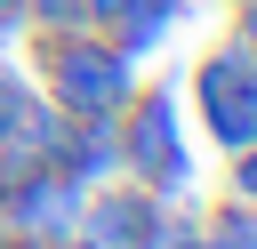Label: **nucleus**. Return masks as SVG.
Segmentation results:
<instances>
[{
  "mask_svg": "<svg viewBox=\"0 0 257 249\" xmlns=\"http://www.w3.org/2000/svg\"><path fill=\"white\" fill-rule=\"evenodd\" d=\"M185 80L161 72V80H137L128 104L112 112V137H120V177L145 185L153 201H177L193 209V145H185Z\"/></svg>",
  "mask_w": 257,
  "mask_h": 249,
  "instance_id": "f03ea898",
  "label": "nucleus"
},
{
  "mask_svg": "<svg viewBox=\"0 0 257 249\" xmlns=\"http://www.w3.org/2000/svg\"><path fill=\"white\" fill-rule=\"evenodd\" d=\"M24 249H88V241H80V233H72V241H24Z\"/></svg>",
  "mask_w": 257,
  "mask_h": 249,
  "instance_id": "9b49d317",
  "label": "nucleus"
},
{
  "mask_svg": "<svg viewBox=\"0 0 257 249\" xmlns=\"http://www.w3.org/2000/svg\"><path fill=\"white\" fill-rule=\"evenodd\" d=\"M16 16H24V32H56V24H88V16H80V0H16Z\"/></svg>",
  "mask_w": 257,
  "mask_h": 249,
  "instance_id": "6e6552de",
  "label": "nucleus"
},
{
  "mask_svg": "<svg viewBox=\"0 0 257 249\" xmlns=\"http://www.w3.org/2000/svg\"><path fill=\"white\" fill-rule=\"evenodd\" d=\"M80 201H88V185H72L64 169H32V177L0 185V249L72 241V233H80Z\"/></svg>",
  "mask_w": 257,
  "mask_h": 249,
  "instance_id": "20e7f679",
  "label": "nucleus"
},
{
  "mask_svg": "<svg viewBox=\"0 0 257 249\" xmlns=\"http://www.w3.org/2000/svg\"><path fill=\"white\" fill-rule=\"evenodd\" d=\"M32 88L64 120H112L137 88V56H120L112 32L96 24H56V32H32Z\"/></svg>",
  "mask_w": 257,
  "mask_h": 249,
  "instance_id": "f257e3e1",
  "label": "nucleus"
},
{
  "mask_svg": "<svg viewBox=\"0 0 257 249\" xmlns=\"http://www.w3.org/2000/svg\"><path fill=\"white\" fill-rule=\"evenodd\" d=\"M201 233H209V241H217V249H257V209H249V201H233V193H225V201H217V209H209V217H201Z\"/></svg>",
  "mask_w": 257,
  "mask_h": 249,
  "instance_id": "0eeeda50",
  "label": "nucleus"
},
{
  "mask_svg": "<svg viewBox=\"0 0 257 249\" xmlns=\"http://www.w3.org/2000/svg\"><path fill=\"white\" fill-rule=\"evenodd\" d=\"M225 161H233V169H225V193L257 209V145H241V153H225Z\"/></svg>",
  "mask_w": 257,
  "mask_h": 249,
  "instance_id": "1a4fd4ad",
  "label": "nucleus"
},
{
  "mask_svg": "<svg viewBox=\"0 0 257 249\" xmlns=\"http://www.w3.org/2000/svg\"><path fill=\"white\" fill-rule=\"evenodd\" d=\"M24 96H32V72H24V64H0V137H8V120L24 112Z\"/></svg>",
  "mask_w": 257,
  "mask_h": 249,
  "instance_id": "9d476101",
  "label": "nucleus"
},
{
  "mask_svg": "<svg viewBox=\"0 0 257 249\" xmlns=\"http://www.w3.org/2000/svg\"><path fill=\"white\" fill-rule=\"evenodd\" d=\"M193 112H201V137L217 153L257 145V48L241 32H225L193 56Z\"/></svg>",
  "mask_w": 257,
  "mask_h": 249,
  "instance_id": "7ed1b4c3",
  "label": "nucleus"
},
{
  "mask_svg": "<svg viewBox=\"0 0 257 249\" xmlns=\"http://www.w3.org/2000/svg\"><path fill=\"white\" fill-rule=\"evenodd\" d=\"M56 169H64L72 185H104V177H120V137H112V120H64V137H56Z\"/></svg>",
  "mask_w": 257,
  "mask_h": 249,
  "instance_id": "423d86ee",
  "label": "nucleus"
},
{
  "mask_svg": "<svg viewBox=\"0 0 257 249\" xmlns=\"http://www.w3.org/2000/svg\"><path fill=\"white\" fill-rule=\"evenodd\" d=\"M153 217H161V201H153L145 185L104 177V185H88V201H80V241H88V249H145Z\"/></svg>",
  "mask_w": 257,
  "mask_h": 249,
  "instance_id": "39448f33",
  "label": "nucleus"
}]
</instances>
